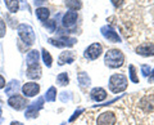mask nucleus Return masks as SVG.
<instances>
[{"instance_id": "14", "label": "nucleus", "mask_w": 154, "mask_h": 125, "mask_svg": "<svg viewBox=\"0 0 154 125\" xmlns=\"http://www.w3.org/2000/svg\"><path fill=\"white\" fill-rule=\"evenodd\" d=\"M73 59H75L73 53H72V52H64V53H62L59 62H60V65H63V63H64V61H67V62H72Z\"/></svg>"}, {"instance_id": "27", "label": "nucleus", "mask_w": 154, "mask_h": 125, "mask_svg": "<svg viewBox=\"0 0 154 125\" xmlns=\"http://www.w3.org/2000/svg\"><path fill=\"white\" fill-rule=\"evenodd\" d=\"M12 125H22V124H21V123H18V121H13Z\"/></svg>"}, {"instance_id": "2", "label": "nucleus", "mask_w": 154, "mask_h": 125, "mask_svg": "<svg viewBox=\"0 0 154 125\" xmlns=\"http://www.w3.org/2000/svg\"><path fill=\"white\" fill-rule=\"evenodd\" d=\"M104 62L108 67L117 69V67H121L123 65L125 56H123V53L118 49H109L107 53H105Z\"/></svg>"}, {"instance_id": "1", "label": "nucleus", "mask_w": 154, "mask_h": 125, "mask_svg": "<svg viewBox=\"0 0 154 125\" xmlns=\"http://www.w3.org/2000/svg\"><path fill=\"white\" fill-rule=\"evenodd\" d=\"M93 125H119L118 114L112 110H105L94 119Z\"/></svg>"}, {"instance_id": "19", "label": "nucleus", "mask_w": 154, "mask_h": 125, "mask_svg": "<svg viewBox=\"0 0 154 125\" xmlns=\"http://www.w3.org/2000/svg\"><path fill=\"white\" fill-rule=\"evenodd\" d=\"M105 37H107V39H109V40H112V41H118V40H119L118 35H117L116 32H113V31H109V34L105 32Z\"/></svg>"}, {"instance_id": "22", "label": "nucleus", "mask_w": 154, "mask_h": 125, "mask_svg": "<svg viewBox=\"0 0 154 125\" xmlns=\"http://www.w3.org/2000/svg\"><path fill=\"white\" fill-rule=\"evenodd\" d=\"M130 70H131V79H132V81H135V83H137L139 81V79L135 76V67L134 66H131L130 67Z\"/></svg>"}, {"instance_id": "23", "label": "nucleus", "mask_w": 154, "mask_h": 125, "mask_svg": "<svg viewBox=\"0 0 154 125\" xmlns=\"http://www.w3.org/2000/svg\"><path fill=\"white\" fill-rule=\"evenodd\" d=\"M143 72H144V75H145V76L150 75V74H149V72H150V69H149L148 66H143Z\"/></svg>"}, {"instance_id": "15", "label": "nucleus", "mask_w": 154, "mask_h": 125, "mask_svg": "<svg viewBox=\"0 0 154 125\" xmlns=\"http://www.w3.org/2000/svg\"><path fill=\"white\" fill-rule=\"evenodd\" d=\"M81 0H67V7L72 11H77V9L81 8Z\"/></svg>"}, {"instance_id": "13", "label": "nucleus", "mask_w": 154, "mask_h": 125, "mask_svg": "<svg viewBox=\"0 0 154 125\" xmlns=\"http://www.w3.org/2000/svg\"><path fill=\"white\" fill-rule=\"evenodd\" d=\"M7 4V7L8 9L11 11L12 13H16L18 11V8H19V3H18V0H4Z\"/></svg>"}, {"instance_id": "3", "label": "nucleus", "mask_w": 154, "mask_h": 125, "mask_svg": "<svg viewBox=\"0 0 154 125\" xmlns=\"http://www.w3.org/2000/svg\"><path fill=\"white\" fill-rule=\"evenodd\" d=\"M128 80L123 74H114L109 79V89L113 93H121L127 88Z\"/></svg>"}, {"instance_id": "5", "label": "nucleus", "mask_w": 154, "mask_h": 125, "mask_svg": "<svg viewBox=\"0 0 154 125\" xmlns=\"http://www.w3.org/2000/svg\"><path fill=\"white\" fill-rule=\"evenodd\" d=\"M136 53L143 57L154 56V43H143L136 48Z\"/></svg>"}, {"instance_id": "11", "label": "nucleus", "mask_w": 154, "mask_h": 125, "mask_svg": "<svg viewBox=\"0 0 154 125\" xmlns=\"http://www.w3.org/2000/svg\"><path fill=\"white\" fill-rule=\"evenodd\" d=\"M19 35L22 36L23 41H26L27 44H32V43H33V39H35V35H33L32 30L28 32V34L25 31V25H22L21 27H19Z\"/></svg>"}, {"instance_id": "10", "label": "nucleus", "mask_w": 154, "mask_h": 125, "mask_svg": "<svg viewBox=\"0 0 154 125\" xmlns=\"http://www.w3.org/2000/svg\"><path fill=\"white\" fill-rule=\"evenodd\" d=\"M77 21V13L76 12H67L63 17V25L67 27L73 26Z\"/></svg>"}, {"instance_id": "4", "label": "nucleus", "mask_w": 154, "mask_h": 125, "mask_svg": "<svg viewBox=\"0 0 154 125\" xmlns=\"http://www.w3.org/2000/svg\"><path fill=\"white\" fill-rule=\"evenodd\" d=\"M103 53V48L102 45L99 44V43H94V44H91L88 49L85 52V57L89 59H96L98 57Z\"/></svg>"}, {"instance_id": "20", "label": "nucleus", "mask_w": 154, "mask_h": 125, "mask_svg": "<svg viewBox=\"0 0 154 125\" xmlns=\"http://www.w3.org/2000/svg\"><path fill=\"white\" fill-rule=\"evenodd\" d=\"M55 99V89L50 88L49 92L46 93V101H54Z\"/></svg>"}, {"instance_id": "12", "label": "nucleus", "mask_w": 154, "mask_h": 125, "mask_svg": "<svg viewBox=\"0 0 154 125\" xmlns=\"http://www.w3.org/2000/svg\"><path fill=\"white\" fill-rule=\"evenodd\" d=\"M49 9L48 8H37L36 9V16L38 20H41V21H46L48 18H49Z\"/></svg>"}, {"instance_id": "6", "label": "nucleus", "mask_w": 154, "mask_h": 125, "mask_svg": "<svg viewBox=\"0 0 154 125\" xmlns=\"http://www.w3.org/2000/svg\"><path fill=\"white\" fill-rule=\"evenodd\" d=\"M22 92L25 97H35L40 92V85L37 83H26L22 86Z\"/></svg>"}, {"instance_id": "24", "label": "nucleus", "mask_w": 154, "mask_h": 125, "mask_svg": "<svg viewBox=\"0 0 154 125\" xmlns=\"http://www.w3.org/2000/svg\"><path fill=\"white\" fill-rule=\"evenodd\" d=\"M4 86H5V79H4L3 76L0 75V89L4 88Z\"/></svg>"}, {"instance_id": "25", "label": "nucleus", "mask_w": 154, "mask_h": 125, "mask_svg": "<svg viewBox=\"0 0 154 125\" xmlns=\"http://www.w3.org/2000/svg\"><path fill=\"white\" fill-rule=\"evenodd\" d=\"M112 3L114 4L116 7H119V5H121V4L123 3V0H112Z\"/></svg>"}, {"instance_id": "9", "label": "nucleus", "mask_w": 154, "mask_h": 125, "mask_svg": "<svg viewBox=\"0 0 154 125\" xmlns=\"http://www.w3.org/2000/svg\"><path fill=\"white\" fill-rule=\"evenodd\" d=\"M27 75H28V78H31V79H38V78H40V76H41V70H40V66H38L37 63L28 65Z\"/></svg>"}, {"instance_id": "17", "label": "nucleus", "mask_w": 154, "mask_h": 125, "mask_svg": "<svg viewBox=\"0 0 154 125\" xmlns=\"http://www.w3.org/2000/svg\"><path fill=\"white\" fill-rule=\"evenodd\" d=\"M37 59H38V54L37 52H31L30 56H28V65H32V63H37Z\"/></svg>"}, {"instance_id": "16", "label": "nucleus", "mask_w": 154, "mask_h": 125, "mask_svg": "<svg viewBox=\"0 0 154 125\" xmlns=\"http://www.w3.org/2000/svg\"><path fill=\"white\" fill-rule=\"evenodd\" d=\"M57 81H58V84H59V85H67V84H68V75H67L66 72L60 74L57 78Z\"/></svg>"}, {"instance_id": "18", "label": "nucleus", "mask_w": 154, "mask_h": 125, "mask_svg": "<svg viewBox=\"0 0 154 125\" xmlns=\"http://www.w3.org/2000/svg\"><path fill=\"white\" fill-rule=\"evenodd\" d=\"M42 58H44V62H45L48 66H51V57L49 54V52L42 50Z\"/></svg>"}, {"instance_id": "26", "label": "nucleus", "mask_w": 154, "mask_h": 125, "mask_svg": "<svg viewBox=\"0 0 154 125\" xmlns=\"http://www.w3.org/2000/svg\"><path fill=\"white\" fill-rule=\"evenodd\" d=\"M149 81H150V83H153V81H154V71H153V75L149 78Z\"/></svg>"}, {"instance_id": "8", "label": "nucleus", "mask_w": 154, "mask_h": 125, "mask_svg": "<svg viewBox=\"0 0 154 125\" xmlns=\"http://www.w3.org/2000/svg\"><path fill=\"white\" fill-rule=\"evenodd\" d=\"M90 95L95 102H102V101H104L107 98V92H105L103 88H95V89L91 90Z\"/></svg>"}, {"instance_id": "21", "label": "nucleus", "mask_w": 154, "mask_h": 125, "mask_svg": "<svg viewBox=\"0 0 154 125\" xmlns=\"http://www.w3.org/2000/svg\"><path fill=\"white\" fill-rule=\"evenodd\" d=\"M4 34H5V23L0 18V37H3Z\"/></svg>"}, {"instance_id": "28", "label": "nucleus", "mask_w": 154, "mask_h": 125, "mask_svg": "<svg viewBox=\"0 0 154 125\" xmlns=\"http://www.w3.org/2000/svg\"><path fill=\"white\" fill-rule=\"evenodd\" d=\"M0 114H2V110H0Z\"/></svg>"}, {"instance_id": "7", "label": "nucleus", "mask_w": 154, "mask_h": 125, "mask_svg": "<svg viewBox=\"0 0 154 125\" xmlns=\"http://www.w3.org/2000/svg\"><path fill=\"white\" fill-rule=\"evenodd\" d=\"M8 103H9V106H11L12 108H16V110H22L23 107H26L27 101H26V98H25V97H22V95L16 94V95H13V97L9 98Z\"/></svg>"}]
</instances>
